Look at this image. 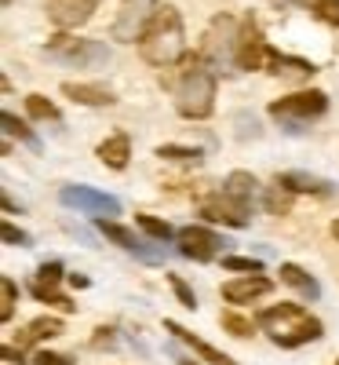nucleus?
Here are the masks:
<instances>
[{
  "label": "nucleus",
  "instance_id": "obj_35",
  "mask_svg": "<svg viewBox=\"0 0 339 365\" xmlns=\"http://www.w3.org/2000/svg\"><path fill=\"white\" fill-rule=\"evenodd\" d=\"M33 365H73V358L70 354H55V351H37Z\"/></svg>",
  "mask_w": 339,
  "mask_h": 365
},
{
  "label": "nucleus",
  "instance_id": "obj_19",
  "mask_svg": "<svg viewBox=\"0 0 339 365\" xmlns=\"http://www.w3.org/2000/svg\"><path fill=\"white\" fill-rule=\"evenodd\" d=\"M63 96L73 99V103H84V106H113L117 103V96L110 88H103V84H73V81H66Z\"/></svg>",
  "mask_w": 339,
  "mask_h": 365
},
{
  "label": "nucleus",
  "instance_id": "obj_18",
  "mask_svg": "<svg viewBox=\"0 0 339 365\" xmlns=\"http://www.w3.org/2000/svg\"><path fill=\"white\" fill-rule=\"evenodd\" d=\"M165 329L172 332V336H175V340H182V344H187L190 351H197V354H201L204 361H212V365H237V361H234L230 354H223V351H215V347H212L208 340H201V336H194V332H190V329H182V325H175V322H168Z\"/></svg>",
  "mask_w": 339,
  "mask_h": 365
},
{
  "label": "nucleus",
  "instance_id": "obj_4",
  "mask_svg": "<svg viewBox=\"0 0 339 365\" xmlns=\"http://www.w3.org/2000/svg\"><path fill=\"white\" fill-rule=\"evenodd\" d=\"M44 58H51V63H58V66H70V70H103L110 63V51L99 41L58 34L55 41H48Z\"/></svg>",
  "mask_w": 339,
  "mask_h": 365
},
{
  "label": "nucleus",
  "instance_id": "obj_17",
  "mask_svg": "<svg viewBox=\"0 0 339 365\" xmlns=\"http://www.w3.org/2000/svg\"><path fill=\"white\" fill-rule=\"evenodd\" d=\"M256 194H259V187H256V179L249 175V172H234V175H226V182H223V197H230L237 208H244V212H252L256 208Z\"/></svg>",
  "mask_w": 339,
  "mask_h": 365
},
{
  "label": "nucleus",
  "instance_id": "obj_41",
  "mask_svg": "<svg viewBox=\"0 0 339 365\" xmlns=\"http://www.w3.org/2000/svg\"><path fill=\"white\" fill-rule=\"evenodd\" d=\"M332 237H335V241H339V220H335V223H332Z\"/></svg>",
  "mask_w": 339,
  "mask_h": 365
},
{
  "label": "nucleus",
  "instance_id": "obj_9",
  "mask_svg": "<svg viewBox=\"0 0 339 365\" xmlns=\"http://www.w3.org/2000/svg\"><path fill=\"white\" fill-rule=\"evenodd\" d=\"M175 245H179V252L187 256V259L208 263V259H215V256L226 249V241L215 234V230H208V227H182L179 237H175Z\"/></svg>",
  "mask_w": 339,
  "mask_h": 365
},
{
  "label": "nucleus",
  "instance_id": "obj_24",
  "mask_svg": "<svg viewBox=\"0 0 339 365\" xmlns=\"http://www.w3.org/2000/svg\"><path fill=\"white\" fill-rule=\"evenodd\" d=\"M263 208L273 212V216H281V212L292 208V194L281 187V182H273V187H266V194H263Z\"/></svg>",
  "mask_w": 339,
  "mask_h": 365
},
{
  "label": "nucleus",
  "instance_id": "obj_16",
  "mask_svg": "<svg viewBox=\"0 0 339 365\" xmlns=\"http://www.w3.org/2000/svg\"><path fill=\"white\" fill-rule=\"evenodd\" d=\"M99 161L106 165V168H113V172H125L128 168V158H132V139L125 135V132H113L110 139H103L99 143Z\"/></svg>",
  "mask_w": 339,
  "mask_h": 365
},
{
  "label": "nucleus",
  "instance_id": "obj_3",
  "mask_svg": "<svg viewBox=\"0 0 339 365\" xmlns=\"http://www.w3.org/2000/svg\"><path fill=\"white\" fill-rule=\"evenodd\" d=\"M259 329L277 344V347H303L321 336V322L303 311L299 303H277L259 314Z\"/></svg>",
  "mask_w": 339,
  "mask_h": 365
},
{
  "label": "nucleus",
  "instance_id": "obj_23",
  "mask_svg": "<svg viewBox=\"0 0 339 365\" xmlns=\"http://www.w3.org/2000/svg\"><path fill=\"white\" fill-rule=\"evenodd\" d=\"M135 223H139L153 241H161V245H168L172 237H179V234L172 230V223H165V220H157V216H135Z\"/></svg>",
  "mask_w": 339,
  "mask_h": 365
},
{
  "label": "nucleus",
  "instance_id": "obj_1",
  "mask_svg": "<svg viewBox=\"0 0 339 365\" xmlns=\"http://www.w3.org/2000/svg\"><path fill=\"white\" fill-rule=\"evenodd\" d=\"M172 91L175 110L187 120H204L215 110V70L204 63V55H187L179 66H172L168 81H161Z\"/></svg>",
  "mask_w": 339,
  "mask_h": 365
},
{
  "label": "nucleus",
  "instance_id": "obj_10",
  "mask_svg": "<svg viewBox=\"0 0 339 365\" xmlns=\"http://www.w3.org/2000/svg\"><path fill=\"white\" fill-rule=\"evenodd\" d=\"M99 234H103V237H110L113 245L128 249L132 256H139L142 263H161V259H165V249H161V245H146L142 237H135L128 227H120L117 220H99Z\"/></svg>",
  "mask_w": 339,
  "mask_h": 365
},
{
  "label": "nucleus",
  "instance_id": "obj_8",
  "mask_svg": "<svg viewBox=\"0 0 339 365\" xmlns=\"http://www.w3.org/2000/svg\"><path fill=\"white\" fill-rule=\"evenodd\" d=\"M270 51H273V48L263 41L259 22L249 15V19L241 22V29H237V70H244V73H252V70H266Z\"/></svg>",
  "mask_w": 339,
  "mask_h": 365
},
{
  "label": "nucleus",
  "instance_id": "obj_37",
  "mask_svg": "<svg viewBox=\"0 0 339 365\" xmlns=\"http://www.w3.org/2000/svg\"><path fill=\"white\" fill-rule=\"evenodd\" d=\"M95 347H99V351H113V347H117V344H113V329H99V332H95Z\"/></svg>",
  "mask_w": 339,
  "mask_h": 365
},
{
  "label": "nucleus",
  "instance_id": "obj_12",
  "mask_svg": "<svg viewBox=\"0 0 339 365\" xmlns=\"http://www.w3.org/2000/svg\"><path fill=\"white\" fill-rule=\"evenodd\" d=\"M99 8V0H51V22L63 26V29H73V26H84L91 19V11Z\"/></svg>",
  "mask_w": 339,
  "mask_h": 365
},
{
  "label": "nucleus",
  "instance_id": "obj_20",
  "mask_svg": "<svg viewBox=\"0 0 339 365\" xmlns=\"http://www.w3.org/2000/svg\"><path fill=\"white\" fill-rule=\"evenodd\" d=\"M281 285L296 289V292L306 296V299H318V296H321V285L314 282V274H306V270L296 267V263H285V267H281Z\"/></svg>",
  "mask_w": 339,
  "mask_h": 365
},
{
  "label": "nucleus",
  "instance_id": "obj_36",
  "mask_svg": "<svg viewBox=\"0 0 339 365\" xmlns=\"http://www.w3.org/2000/svg\"><path fill=\"white\" fill-rule=\"evenodd\" d=\"M0 237H4V245H26V241H29V237H26L22 230H15L11 223H0Z\"/></svg>",
  "mask_w": 339,
  "mask_h": 365
},
{
  "label": "nucleus",
  "instance_id": "obj_31",
  "mask_svg": "<svg viewBox=\"0 0 339 365\" xmlns=\"http://www.w3.org/2000/svg\"><path fill=\"white\" fill-rule=\"evenodd\" d=\"M58 282H63V263H58V259H51V263H41V270H37V285H44V289H55Z\"/></svg>",
  "mask_w": 339,
  "mask_h": 365
},
{
  "label": "nucleus",
  "instance_id": "obj_5",
  "mask_svg": "<svg viewBox=\"0 0 339 365\" xmlns=\"http://www.w3.org/2000/svg\"><path fill=\"white\" fill-rule=\"evenodd\" d=\"M328 110V96L318 88H306V91H292L285 99H273L270 103V117L277 125H285L288 132H303L306 120H318Z\"/></svg>",
  "mask_w": 339,
  "mask_h": 365
},
{
  "label": "nucleus",
  "instance_id": "obj_11",
  "mask_svg": "<svg viewBox=\"0 0 339 365\" xmlns=\"http://www.w3.org/2000/svg\"><path fill=\"white\" fill-rule=\"evenodd\" d=\"M153 0H120V11H117V22H113V37L117 41H135L142 37V29L153 15Z\"/></svg>",
  "mask_w": 339,
  "mask_h": 365
},
{
  "label": "nucleus",
  "instance_id": "obj_34",
  "mask_svg": "<svg viewBox=\"0 0 339 365\" xmlns=\"http://www.w3.org/2000/svg\"><path fill=\"white\" fill-rule=\"evenodd\" d=\"M237 132H241V139H259L263 135V125L256 117H249V113H237Z\"/></svg>",
  "mask_w": 339,
  "mask_h": 365
},
{
  "label": "nucleus",
  "instance_id": "obj_13",
  "mask_svg": "<svg viewBox=\"0 0 339 365\" xmlns=\"http://www.w3.org/2000/svg\"><path fill=\"white\" fill-rule=\"evenodd\" d=\"M273 285L270 278H263V274H249V278H237V282H226L223 285V299L234 303V307H241V303H252L259 296H266Z\"/></svg>",
  "mask_w": 339,
  "mask_h": 365
},
{
  "label": "nucleus",
  "instance_id": "obj_38",
  "mask_svg": "<svg viewBox=\"0 0 339 365\" xmlns=\"http://www.w3.org/2000/svg\"><path fill=\"white\" fill-rule=\"evenodd\" d=\"M168 354H172V358H175V365H197V361H190V358H187V354H182V351H179V347H172V344H168Z\"/></svg>",
  "mask_w": 339,
  "mask_h": 365
},
{
  "label": "nucleus",
  "instance_id": "obj_40",
  "mask_svg": "<svg viewBox=\"0 0 339 365\" xmlns=\"http://www.w3.org/2000/svg\"><path fill=\"white\" fill-rule=\"evenodd\" d=\"M4 358H8V361H22V351H15V347H4Z\"/></svg>",
  "mask_w": 339,
  "mask_h": 365
},
{
  "label": "nucleus",
  "instance_id": "obj_26",
  "mask_svg": "<svg viewBox=\"0 0 339 365\" xmlns=\"http://www.w3.org/2000/svg\"><path fill=\"white\" fill-rule=\"evenodd\" d=\"M26 110L33 120H58V110L48 96H26Z\"/></svg>",
  "mask_w": 339,
  "mask_h": 365
},
{
  "label": "nucleus",
  "instance_id": "obj_14",
  "mask_svg": "<svg viewBox=\"0 0 339 365\" xmlns=\"http://www.w3.org/2000/svg\"><path fill=\"white\" fill-rule=\"evenodd\" d=\"M266 70L281 81H311L318 73L314 63H306V58H296V55H281V51H270L266 58Z\"/></svg>",
  "mask_w": 339,
  "mask_h": 365
},
{
  "label": "nucleus",
  "instance_id": "obj_30",
  "mask_svg": "<svg viewBox=\"0 0 339 365\" xmlns=\"http://www.w3.org/2000/svg\"><path fill=\"white\" fill-rule=\"evenodd\" d=\"M168 285H172V292L179 296V303H182V307H187V311H197V296H194V289H190L187 282L179 278V274H172V278H168Z\"/></svg>",
  "mask_w": 339,
  "mask_h": 365
},
{
  "label": "nucleus",
  "instance_id": "obj_28",
  "mask_svg": "<svg viewBox=\"0 0 339 365\" xmlns=\"http://www.w3.org/2000/svg\"><path fill=\"white\" fill-rule=\"evenodd\" d=\"M157 158H165V161H201V150H194V146H157Z\"/></svg>",
  "mask_w": 339,
  "mask_h": 365
},
{
  "label": "nucleus",
  "instance_id": "obj_39",
  "mask_svg": "<svg viewBox=\"0 0 339 365\" xmlns=\"http://www.w3.org/2000/svg\"><path fill=\"white\" fill-rule=\"evenodd\" d=\"M70 285H73V289H88L91 282H88V274H77V270H73V274H70Z\"/></svg>",
  "mask_w": 339,
  "mask_h": 365
},
{
  "label": "nucleus",
  "instance_id": "obj_6",
  "mask_svg": "<svg viewBox=\"0 0 339 365\" xmlns=\"http://www.w3.org/2000/svg\"><path fill=\"white\" fill-rule=\"evenodd\" d=\"M237 22L230 15H215L208 34H204V44H201V55L204 63L215 70V77L219 73H230L237 66Z\"/></svg>",
  "mask_w": 339,
  "mask_h": 365
},
{
  "label": "nucleus",
  "instance_id": "obj_15",
  "mask_svg": "<svg viewBox=\"0 0 339 365\" xmlns=\"http://www.w3.org/2000/svg\"><path fill=\"white\" fill-rule=\"evenodd\" d=\"M277 182H281L288 194H314V197H332L335 194V182H328L321 175H311V172H285V175H277Z\"/></svg>",
  "mask_w": 339,
  "mask_h": 365
},
{
  "label": "nucleus",
  "instance_id": "obj_33",
  "mask_svg": "<svg viewBox=\"0 0 339 365\" xmlns=\"http://www.w3.org/2000/svg\"><path fill=\"white\" fill-rule=\"evenodd\" d=\"M223 267L226 270H249V274H259L263 270V263L252 259V256H223Z\"/></svg>",
  "mask_w": 339,
  "mask_h": 365
},
{
  "label": "nucleus",
  "instance_id": "obj_7",
  "mask_svg": "<svg viewBox=\"0 0 339 365\" xmlns=\"http://www.w3.org/2000/svg\"><path fill=\"white\" fill-rule=\"evenodd\" d=\"M66 208H77V212H88V216L95 220H117L120 216V201L113 194H103L95 187H84V182H66L63 190H58Z\"/></svg>",
  "mask_w": 339,
  "mask_h": 365
},
{
  "label": "nucleus",
  "instance_id": "obj_22",
  "mask_svg": "<svg viewBox=\"0 0 339 365\" xmlns=\"http://www.w3.org/2000/svg\"><path fill=\"white\" fill-rule=\"evenodd\" d=\"M0 125H4V135H8V139H19V143H26L29 150H33V154H41V139L29 132V125H22V120H19L11 110L0 113Z\"/></svg>",
  "mask_w": 339,
  "mask_h": 365
},
{
  "label": "nucleus",
  "instance_id": "obj_2",
  "mask_svg": "<svg viewBox=\"0 0 339 365\" xmlns=\"http://www.w3.org/2000/svg\"><path fill=\"white\" fill-rule=\"evenodd\" d=\"M139 51L150 66H179L187 58V29H182V15L172 4H157L139 37Z\"/></svg>",
  "mask_w": 339,
  "mask_h": 365
},
{
  "label": "nucleus",
  "instance_id": "obj_25",
  "mask_svg": "<svg viewBox=\"0 0 339 365\" xmlns=\"http://www.w3.org/2000/svg\"><path fill=\"white\" fill-rule=\"evenodd\" d=\"M303 8H311V15H318L325 26H339V0H299Z\"/></svg>",
  "mask_w": 339,
  "mask_h": 365
},
{
  "label": "nucleus",
  "instance_id": "obj_32",
  "mask_svg": "<svg viewBox=\"0 0 339 365\" xmlns=\"http://www.w3.org/2000/svg\"><path fill=\"white\" fill-rule=\"evenodd\" d=\"M33 296H37L41 303H48V307H58V311H73V303H70L66 296H58L55 289H44V285H33Z\"/></svg>",
  "mask_w": 339,
  "mask_h": 365
},
{
  "label": "nucleus",
  "instance_id": "obj_29",
  "mask_svg": "<svg viewBox=\"0 0 339 365\" xmlns=\"http://www.w3.org/2000/svg\"><path fill=\"white\" fill-rule=\"evenodd\" d=\"M223 329L234 332V336H241V340H252V332H256V325L249 318H241V314H223Z\"/></svg>",
  "mask_w": 339,
  "mask_h": 365
},
{
  "label": "nucleus",
  "instance_id": "obj_21",
  "mask_svg": "<svg viewBox=\"0 0 339 365\" xmlns=\"http://www.w3.org/2000/svg\"><path fill=\"white\" fill-rule=\"evenodd\" d=\"M58 332H63V322H58V318H37V322H29L26 329H19L15 344H19V347H33L37 340L58 336Z\"/></svg>",
  "mask_w": 339,
  "mask_h": 365
},
{
  "label": "nucleus",
  "instance_id": "obj_27",
  "mask_svg": "<svg viewBox=\"0 0 339 365\" xmlns=\"http://www.w3.org/2000/svg\"><path fill=\"white\" fill-rule=\"evenodd\" d=\"M15 299H19L15 282L11 278H0V322H11L15 318Z\"/></svg>",
  "mask_w": 339,
  "mask_h": 365
}]
</instances>
